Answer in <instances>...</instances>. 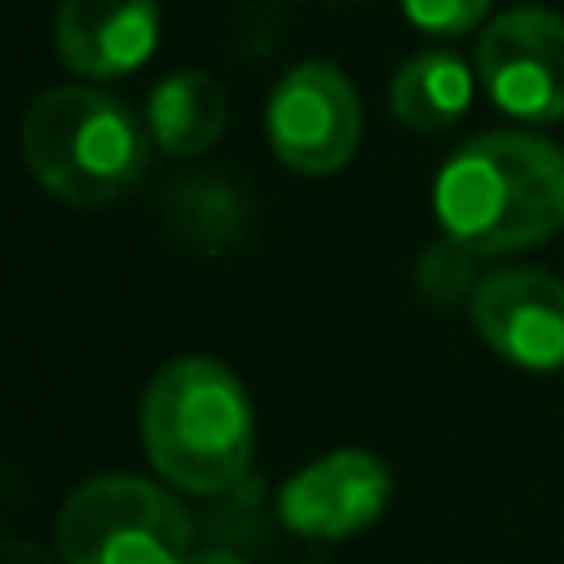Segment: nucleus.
Returning a JSON list of instances; mask_svg holds the SVG:
<instances>
[{"label": "nucleus", "instance_id": "1", "mask_svg": "<svg viewBox=\"0 0 564 564\" xmlns=\"http://www.w3.org/2000/svg\"><path fill=\"white\" fill-rule=\"evenodd\" d=\"M436 220L471 256H511L564 229V150L533 132H485L436 176Z\"/></svg>", "mask_w": 564, "mask_h": 564}, {"label": "nucleus", "instance_id": "2", "mask_svg": "<svg viewBox=\"0 0 564 564\" xmlns=\"http://www.w3.org/2000/svg\"><path fill=\"white\" fill-rule=\"evenodd\" d=\"M141 441L172 489L198 498L229 494L251 467V401L220 361L176 357L141 397Z\"/></svg>", "mask_w": 564, "mask_h": 564}, {"label": "nucleus", "instance_id": "3", "mask_svg": "<svg viewBox=\"0 0 564 564\" xmlns=\"http://www.w3.org/2000/svg\"><path fill=\"white\" fill-rule=\"evenodd\" d=\"M150 128L110 93L62 84L40 93L22 119L31 176L70 207H106L132 194L150 163Z\"/></svg>", "mask_w": 564, "mask_h": 564}, {"label": "nucleus", "instance_id": "4", "mask_svg": "<svg viewBox=\"0 0 564 564\" xmlns=\"http://www.w3.org/2000/svg\"><path fill=\"white\" fill-rule=\"evenodd\" d=\"M194 551L189 511L154 480L93 476L57 511L62 564H185Z\"/></svg>", "mask_w": 564, "mask_h": 564}, {"label": "nucleus", "instance_id": "5", "mask_svg": "<svg viewBox=\"0 0 564 564\" xmlns=\"http://www.w3.org/2000/svg\"><path fill=\"white\" fill-rule=\"evenodd\" d=\"M273 154L304 176L339 172L361 141V101L348 75L330 62L291 66L264 110Z\"/></svg>", "mask_w": 564, "mask_h": 564}, {"label": "nucleus", "instance_id": "6", "mask_svg": "<svg viewBox=\"0 0 564 564\" xmlns=\"http://www.w3.org/2000/svg\"><path fill=\"white\" fill-rule=\"evenodd\" d=\"M476 70L511 119H564V18L538 4L498 13L476 44Z\"/></svg>", "mask_w": 564, "mask_h": 564}, {"label": "nucleus", "instance_id": "7", "mask_svg": "<svg viewBox=\"0 0 564 564\" xmlns=\"http://www.w3.org/2000/svg\"><path fill=\"white\" fill-rule=\"evenodd\" d=\"M480 339L520 370L564 366V282L542 269H494L471 291Z\"/></svg>", "mask_w": 564, "mask_h": 564}, {"label": "nucleus", "instance_id": "8", "mask_svg": "<svg viewBox=\"0 0 564 564\" xmlns=\"http://www.w3.org/2000/svg\"><path fill=\"white\" fill-rule=\"evenodd\" d=\"M392 471L370 449H330L300 467L278 494V520L300 538H348L383 516Z\"/></svg>", "mask_w": 564, "mask_h": 564}, {"label": "nucleus", "instance_id": "9", "mask_svg": "<svg viewBox=\"0 0 564 564\" xmlns=\"http://www.w3.org/2000/svg\"><path fill=\"white\" fill-rule=\"evenodd\" d=\"M57 57L84 79H123L159 44V0H62Z\"/></svg>", "mask_w": 564, "mask_h": 564}, {"label": "nucleus", "instance_id": "10", "mask_svg": "<svg viewBox=\"0 0 564 564\" xmlns=\"http://www.w3.org/2000/svg\"><path fill=\"white\" fill-rule=\"evenodd\" d=\"M229 119V97L207 70H176L154 84L145 101V128L154 145L172 159H194L212 150L225 132Z\"/></svg>", "mask_w": 564, "mask_h": 564}, {"label": "nucleus", "instance_id": "11", "mask_svg": "<svg viewBox=\"0 0 564 564\" xmlns=\"http://www.w3.org/2000/svg\"><path fill=\"white\" fill-rule=\"evenodd\" d=\"M471 70L458 53L449 48H427L414 53L388 88L392 115L414 128V132H445L449 123H458L471 106Z\"/></svg>", "mask_w": 564, "mask_h": 564}, {"label": "nucleus", "instance_id": "12", "mask_svg": "<svg viewBox=\"0 0 564 564\" xmlns=\"http://www.w3.org/2000/svg\"><path fill=\"white\" fill-rule=\"evenodd\" d=\"M476 256L458 242H436L419 256V291L432 300V304H454L463 300L467 291H476Z\"/></svg>", "mask_w": 564, "mask_h": 564}, {"label": "nucleus", "instance_id": "13", "mask_svg": "<svg viewBox=\"0 0 564 564\" xmlns=\"http://www.w3.org/2000/svg\"><path fill=\"white\" fill-rule=\"evenodd\" d=\"M494 0H401L405 18L427 35H467L485 22Z\"/></svg>", "mask_w": 564, "mask_h": 564}, {"label": "nucleus", "instance_id": "14", "mask_svg": "<svg viewBox=\"0 0 564 564\" xmlns=\"http://www.w3.org/2000/svg\"><path fill=\"white\" fill-rule=\"evenodd\" d=\"M185 564H251V560L234 546H194Z\"/></svg>", "mask_w": 564, "mask_h": 564}, {"label": "nucleus", "instance_id": "15", "mask_svg": "<svg viewBox=\"0 0 564 564\" xmlns=\"http://www.w3.org/2000/svg\"><path fill=\"white\" fill-rule=\"evenodd\" d=\"M0 564H53V560L40 546H31V542H4Z\"/></svg>", "mask_w": 564, "mask_h": 564}]
</instances>
